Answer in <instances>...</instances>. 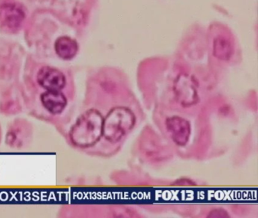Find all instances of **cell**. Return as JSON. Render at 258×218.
Segmentation results:
<instances>
[{
  "mask_svg": "<svg viewBox=\"0 0 258 218\" xmlns=\"http://www.w3.org/2000/svg\"><path fill=\"white\" fill-rule=\"evenodd\" d=\"M104 118L96 109H90L78 118L70 131L72 143L88 148L99 142L103 136Z\"/></svg>",
  "mask_w": 258,
  "mask_h": 218,
  "instance_id": "obj_1",
  "label": "cell"
},
{
  "mask_svg": "<svg viewBox=\"0 0 258 218\" xmlns=\"http://www.w3.org/2000/svg\"><path fill=\"white\" fill-rule=\"evenodd\" d=\"M136 121L135 114L131 109L123 106L114 107L104 118L103 136L111 143L118 142L134 128Z\"/></svg>",
  "mask_w": 258,
  "mask_h": 218,
  "instance_id": "obj_2",
  "label": "cell"
},
{
  "mask_svg": "<svg viewBox=\"0 0 258 218\" xmlns=\"http://www.w3.org/2000/svg\"><path fill=\"white\" fill-rule=\"evenodd\" d=\"M173 92L176 101L183 107H191L199 101L196 82L186 74H180L176 77Z\"/></svg>",
  "mask_w": 258,
  "mask_h": 218,
  "instance_id": "obj_3",
  "label": "cell"
},
{
  "mask_svg": "<svg viewBox=\"0 0 258 218\" xmlns=\"http://www.w3.org/2000/svg\"><path fill=\"white\" fill-rule=\"evenodd\" d=\"M25 11L19 5L5 3L0 6V27L7 31L16 32L25 21Z\"/></svg>",
  "mask_w": 258,
  "mask_h": 218,
  "instance_id": "obj_4",
  "label": "cell"
},
{
  "mask_svg": "<svg viewBox=\"0 0 258 218\" xmlns=\"http://www.w3.org/2000/svg\"><path fill=\"white\" fill-rule=\"evenodd\" d=\"M165 126L172 140L176 145L184 146L188 143L191 133V124L188 120L175 115L167 118Z\"/></svg>",
  "mask_w": 258,
  "mask_h": 218,
  "instance_id": "obj_5",
  "label": "cell"
},
{
  "mask_svg": "<svg viewBox=\"0 0 258 218\" xmlns=\"http://www.w3.org/2000/svg\"><path fill=\"white\" fill-rule=\"evenodd\" d=\"M37 80L41 87L48 91H61L67 83L66 75L61 71L49 66L39 70Z\"/></svg>",
  "mask_w": 258,
  "mask_h": 218,
  "instance_id": "obj_6",
  "label": "cell"
},
{
  "mask_svg": "<svg viewBox=\"0 0 258 218\" xmlns=\"http://www.w3.org/2000/svg\"><path fill=\"white\" fill-rule=\"evenodd\" d=\"M31 136V128L29 124L24 120H18L9 128L6 142L13 148H22L25 146Z\"/></svg>",
  "mask_w": 258,
  "mask_h": 218,
  "instance_id": "obj_7",
  "label": "cell"
},
{
  "mask_svg": "<svg viewBox=\"0 0 258 218\" xmlns=\"http://www.w3.org/2000/svg\"><path fill=\"white\" fill-rule=\"evenodd\" d=\"M43 108L52 115H61L68 105V98L61 91H48L40 95Z\"/></svg>",
  "mask_w": 258,
  "mask_h": 218,
  "instance_id": "obj_8",
  "label": "cell"
},
{
  "mask_svg": "<svg viewBox=\"0 0 258 218\" xmlns=\"http://www.w3.org/2000/svg\"><path fill=\"white\" fill-rule=\"evenodd\" d=\"M213 54L220 61H229L234 52V45L230 36L226 33H220L213 39Z\"/></svg>",
  "mask_w": 258,
  "mask_h": 218,
  "instance_id": "obj_9",
  "label": "cell"
},
{
  "mask_svg": "<svg viewBox=\"0 0 258 218\" xmlns=\"http://www.w3.org/2000/svg\"><path fill=\"white\" fill-rule=\"evenodd\" d=\"M78 48L77 41L69 36H61L55 41V52L63 60L74 59L78 53Z\"/></svg>",
  "mask_w": 258,
  "mask_h": 218,
  "instance_id": "obj_10",
  "label": "cell"
},
{
  "mask_svg": "<svg viewBox=\"0 0 258 218\" xmlns=\"http://www.w3.org/2000/svg\"><path fill=\"white\" fill-rule=\"evenodd\" d=\"M1 137H2V131H1V128H0V141H1Z\"/></svg>",
  "mask_w": 258,
  "mask_h": 218,
  "instance_id": "obj_11",
  "label": "cell"
}]
</instances>
